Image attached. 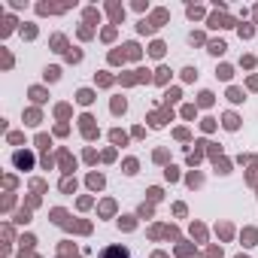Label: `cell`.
Returning <instances> with one entry per match:
<instances>
[{"label":"cell","instance_id":"1","mask_svg":"<svg viewBox=\"0 0 258 258\" xmlns=\"http://www.w3.org/2000/svg\"><path fill=\"white\" fill-rule=\"evenodd\" d=\"M103 258H127V252H124V249H118V246H112V249H106V252H103Z\"/></svg>","mask_w":258,"mask_h":258}]
</instances>
